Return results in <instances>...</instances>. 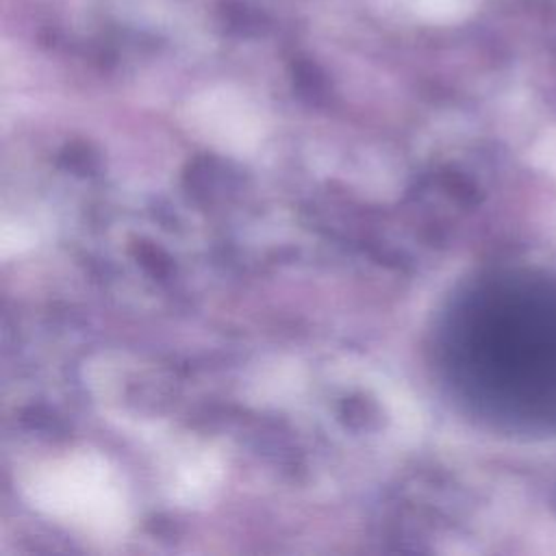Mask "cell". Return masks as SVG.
Masks as SVG:
<instances>
[{
    "label": "cell",
    "instance_id": "obj_1",
    "mask_svg": "<svg viewBox=\"0 0 556 556\" xmlns=\"http://www.w3.org/2000/svg\"><path fill=\"white\" fill-rule=\"evenodd\" d=\"M33 500L48 513L109 532L124 521V500L106 465L78 456L52 465L33 484Z\"/></svg>",
    "mask_w": 556,
    "mask_h": 556
}]
</instances>
